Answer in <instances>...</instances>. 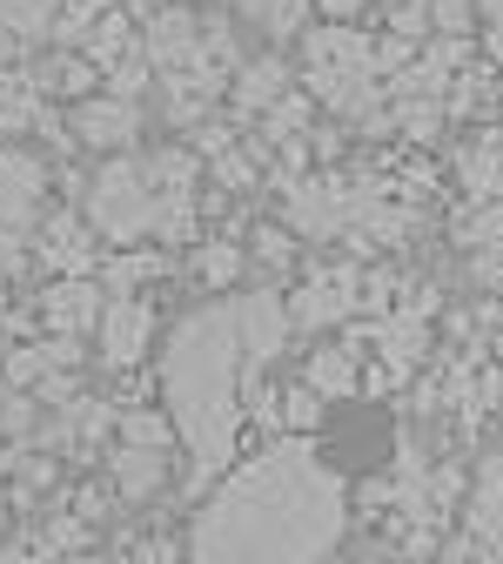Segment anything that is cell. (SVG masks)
<instances>
[{"mask_svg": "<svg viewBox=\"0 0 503 564\" xmlns=\"http://www.w3.org/2000/svg\"><path fill=\"white\" fill-rule=\"evenodd\" d=\"M342 538V484L309 437L242 464L195 518L188 564H322Z\"/></svg>", "mask_w": 503, "mask_h": 564, "instance_id": "obj_1", "label": "cell"}, {"mask_svg": "<svg viewBox=\"0 0 503 564\" xmlns=\"http://www.w3.org/2000/svg\"><path fill=\"white\" fill-rule=\"evenodd\" d=\"M168 403H175V431L188 444V490L208 477H222L236 464L242 437V336H236V303H208L182 316L168 336V364H162Z\"/></svg>", "mask_w": 503, "mask_h": 564, "instance_id": "obj_2", "label": "cell"}, {"mask_svg": "<svg viewBox=\"0 0 503 564\" xmlns=\"http://www.w3.org/2000/svg\"><path fill=\"white\" fill-rule=\"evenodd\" d=\"M155 216H162V188L149 182V162L114 155L88 188V229L108 242H141V236H155Z\"/></svg>", "mask_w": 503, "mask_h": 564, "instance_id": "obj_3", "label": "cell"}, {"mask_svg": "<svg viewBox=\"0 0 503 564\" xmlns=\"http://www.w3.org/2000/svg\"><path fill=\"white\" fill-rule=\"evenodd\" d=\"M356 310H363V269L336 262V269H316L289 296V329H329V323H349Z\"/></svg>", "mask_w": 503, "mask_h": 564, "instance_id": "obj_4", "label": "cell"}, {"mask_svg": "<svg viewBox=\"0 0 503 564\" xmlns=\"http://www.w3.org/2000/svg\"><path fill=\"white\" fill-rule=\"evenodd\" d=\"M236 336H242V370H269L289 343V303L275 290H255L236 303Z\"/></svg>", "mask_w": 503, "mask_h": 564, "instance_id": "obj_5", "label": "cell"}, {"mask_svg": "<svg viewBox=\"0 0 503 564\" xmlns=\"http://www.w3.org/2000/svg\"><path fill=\"white\" fill-rule=\"evenodd\" d=\"M141 47H149V61H155L162 82H168V75H195V67L208 61V54H201V21H195L188 8H162V14L149 21V34H141Z\"/></svg>", "mask_w": 503, "mask_h": 564, "instance_id": "obj_6", "label": "cell"}, {"mask_svg": "<svg viewBox=\"0 0 503 564\" xmlns=\"http://www.w3.org/2000/svg\"><path fill=\"white\" fill-rule=\"evenodd\" d=\"M41 316H47L54 336H88V329H101V316H108L101 275H61L54 290L41 296Z\"/></svg>", "mask_w": 503, "mask_h": 564, "instance_id": "obj_7", "label": "cell"}, {"mask_svg": "<svg viewBox=\"0 0 503 564\" xmlns=\"http://www.w3.org/2000/svg\"><path fill=\"white\" fill-rule=\"evenodd\" d=\"M149 336H155V310L141 296H108V316H101V357L114 370H134L141 357H149Z\"/></svg>", "mask_w": 503, "mask_h": 564, "instance_id": "obj_8", "label": "cell"}, {"mask_svg": "<svg viewBox=\"0 0 503 564\" xmlns=\"http://www.w3.org/2000/svg\"><path fill=\"white\" fill-rule=\"evenodd\" d=\"M47 195V169L21 149H0V229H28Z\"/></svg>", "mask_w": 503, "mask_h": 564, "instance_id": "obj_9", "label": "cell"}, {"mask_svg": "<svg viewBox=\"0 0 503 564\" xmlns=\"http://www.w3.org/2000/svg\"><path fill=\"white\" fill-rule=\"evenodd\" d=\"M54 275H95L101 269V249H95V229L88 223H75V216H67V208H61V216H47L41 223V249H34Z\"/></svg>", "mask_w": 503, "mask_h": 564, "instance_id": "obj_10", "label": "cell"}, {"mask_svg": "<svg viewBox=\"0 0 503 564\" xmlns=\"http://www.w3.org/2000/svg\"><path fill=\"white\" fill-rule=\"evenodd\" d=\"M75 128L88 149H128V141H141V115H134V101H114V95H88V101H75Z\"/></svg>", "mask_w": 503, "mask_h": 564, "instance_id": "obj_11", "label": "cell"}, {"mask_svg": "<svg viewBox=\"0 0 503 564\" xmlns=\"http://www.w3.org/2000/svg\"><path fill=\"white\" fill-rule=\"evenodd\" d=\"M289 236H342V208H336V188L329 182H289Z\"/></svg>", "mask_w": 503, "mask_h": 564, "instance_id": "obj_12", "label": "cell"}, {"mask_svg": "<svg viewBox=\"0 0 503 564\" xmlns=\"http://www.w3.org/2000/svg\"><path fill=\"white\" fill-rule=\"evenodd\" d=\"M282 95H289V61L262 54L249 67H236V115H269Z\"/></svg>", "mask_w": 503, "mask_h": 564, "instance_id": "obj_13", "label": "cell"}, {"mask_svg": "<svg viewBox=\"0 0 503 564\" xmlns=\"http://www.w3.org/2000/svg\"><path fill=\"white\" fill-rule=\"evenodd\" d=\"M470 538L503 557V457H490V464L477 470V490H470Z\"/></svg>", "mask_w": 503, "mask_h": 564, "instance_id": "obj_14", "label": "cell"}, {"mask_svg": "<svg viewBox=\"0 0 503 564\" xmlns=\"http://www.w3.org/2000/svg\"><path fill=\"white\" fill-rule=\"evenodd\" d=\"M134 47H141V28H134V14H128V8H108V14L88 28V41H81L75 54H88V61L101 67V75H108V67H114V61H128Z\"/></svg>", "mask_w": 503, "mask_h": 564, "instance_id": "obj_15", "label": "cell"}, {"mask_svg": "<svg viewBox=\"0 0 503 564\" xmlns=\"http://www.w3.org/2000/svg\"><path fill=\"white\" fill-rule=\"evenodd\" d=\"M101 88V67L88 54H54L47 67H34V95H61V101H88Z\"/></svg>", "mask_w": 503, "mask_h": 564, "instance_id": "obj_16", "label": "cell"}, {"mask_svg": "<svg viewBox=\"0 0 503 564\" xmlns=\"http://www.w3.org/2000/svg\"><path fill=\"white\" fill-rule=\"evenodd\" d=\"M457 175H463V188L477 202H496V188H503V134H477L457 155Z\"/></svg>", "mask_w": 503, "mask_h": 564, "instance_id": "obj_17", "label": "cell"}, {"mask_svg": "<svg viewBox=\"0 0 503 564\" xmlns=\"http://www.w3.org/2000/svg\"><path fill=\"white\" fill-rule=\"evenodd\" d=\"M356 364H363V357H356L349 343H322L316 357H309V370H303V383H309L322 403H329V397H349V390H356Z\"/></svg>", "mask_w": 503, "mask_h": 564, "instance_id": "obj_18", "label": "cell"}, {"mask_svg": "<svg viewBox=\"0 0 503 564\" xmlns=\"http://www.w3.org/2000/svg\"><path fill=\"white\" fill-rule=\"evenodd\" d=\"M162 477H168V451H114V490L121 498H155L162 490Z\"/></svg>", "mask_w": 503, "mask_h": 564, "instance_id": "obj_19", "label": "cell"}, {"mask_svg": "<svg viewBox=\"0 0 503 564\" xmlns=\"http://www.w3.org/2000/svg\"><path fill=\"white\" fill-rule=\"evenodd\" d=\"M162 269H168V256H162V249H121L114 262H101V290L121 303V296H134V290H141V282H155Z\"/></svg>", "mask_w": 503, "mask_h": 564, "instance_id": "obj_20", "label": "cell"}, {"mask_svg": "<svg viewBox=\"0 0 503 564\" xmlns=\"http://www.w3.org/2000/svg\"><path fill=\"white\" fill-rule=\"evenodd\" d=\"M121 444L128 451H175V423L155 410H121Z\"/></svg>", "mask_w": 503, "mask_h": 564, "instance_id": "obj_21", "label": "cell"}, {"mask_svg": "<svg viewBox=\"0 0 503 564\" xmlns=\"http://www.w3.org/2000/svg\"><path fill=\"white\" fill-rule=\"evenodd\" d=\"M54 21H61V0H0V28L8 34H54Z\"/></svg>", "mask_w": 503, "mask_h": 564, "instance_id": "obj_22", "label": "cell"}, {"mask_svg": "<svg viewBox=\"0 0 503 564\" xmlns=\"http://www.w3.org/2000/svg\"><path fill=\"white\" fill-rule=\"evenodd\" d=\"M309 121H316V101L289 88V95H282V101H275V108L262 115V141H289V134H303Z\"/></svg>", "mask_w": 503, "mask_h": 564, "instance_id": "obj_23", "label": "cell"}, {"mask_svg": "<svg viewBox=\"0 0 503 564\" xmlns=\"http://www.w3.org/2000/svg\"><path fill=\"white\" fill-rule=\"evenodd\" d=\"M390 121H396V134H409V141H429L444 128V101L437 95H416V101H390Z\"/></svg>", "mask_w": 503, "mask_h": 564, "instance_id": "obj_24", "label": "cell"}, {"mask_svg": "<svg viewBox=\"0 0 503 564\" xmlns=\"http://www.w3.org/2000/svg\"><path fill=\"white\" fill-rule=\"evenodd\" d=\"M41 377H54V364H47L41 343L8 349V357H0V383H8V390H41Z\"/></svg>", "mask_w": 503, "mask_h": 564, "instance_id": "obj_25", "label": "cell"}, {"mask_svg": "<svg viewBox=\"0 0 503 564\" xmlns=\"http://www.w3.org/2000/svg\"><path fill=\"white\" fill-rule=\"evenodd\" d=\"M195 275L208 282V290H229V282L242 275V249H236V242H201V256H195Z\"/></svg>", "mask_w": 503, "mask_h": 564, "instance_id": "obj_26", "label": "cell"}, {"mask_svg": "<svg viewBox=\"0 0 503 564\" xmlns=\"http://www.w3.org/2000/svg\"><path fill=\"white\" fill-rule=\"evenodd\" d=\"M149 75H155V61H149V47H134L128 61H114V67H108L101 82H108V95H114V101H134L141 88H149Z\"/></svg>", "mask_w": 503, "mask_h": 564, "instance_id": "obj_27", "label": "cell"}, {"mask_svg": "<svg viewBox=\"0 0 503 564\" xmlns=\"http://www.w3.org/2000/svg\"><path fill=\"white\" fill-rule=\"evenodd\" d=\"M322 423V397L309 390V383H296V390H282V431H296V437H309Z\"/></svg>", "mask_w": 503, "mask_h": 564, "instance_id": "obj_28", "label": "cell"}, {"mask_svg": "<svg viewBox=\"0 0 503 564\" xmlns=\"http://www.w3.org/2000/svg\"><path fill=\"white\" fill-rule=\"evenodd\" d=\"M457 242L463 249H483V242H503V202H477L470 216L457 223Z\"/></svg>", "mask_w": 503, "mask_h": 564, "instance_id": "obj_29", "label": "cell"}, {"mask_svg": "<svg viewBox=\"0 0 503 564\" xmlns=\"http://www.w3.org/2000/svg\"><path fill=\"white\" fill-rule=\"evenodd\" d=\"M309 8H316V0H262V14H255V21H262L275 41H289V34H303Z\"/></svg>", "mask_w": 503, "mask_h": 564, "instance_id": "obj_30", "label": "cell"}, {"mask_svg": "<svg viewBox=\"0 0 503 564\" xmlns=\"http://www.w3.org/2000/svg\"><path fill=\"white\" fill-rule=\"evenodd\" d=\"M249 242H255V256H262L269 269H289V262H296V236H289V229H275V223H262Z\"/></svg>", "mask_w": 503, "mask_h": 564, "instance_id": "obj_31", "label": "cell"}, {"mask_svg": "<svg viewBox=\"0 0 503 564\" xmlns=\"http://www.w3.org/2000/svg\"><path fill=\"white\" fill-rule=\"evenodd\" d=\"M470 21H477V8H470V0H429V28H437V34L463 41V34H470Z\"/></svg>", "mask_w": 503, "mask_h": 564, "instance_id": "obj_32", "label": "cell"}, {"mask_svg": "<svg viewBox=\"0 0 503 564\" xmlns=\"http://www.w3.org/2000/svg\"><path fill=\"white\" fill-rule=\"evenodd\" d=\"M188 134H195V155H201V162H222V155L236 149V128H229V121H201V128H188Z\"/></svg>", "mask_w": 503, "mask_h": 564, "instance_id": "obj_33", "label": "cell"}, {"mask_svg": "<svg viewBox=\"0 0 503 564\" xmlns=\"http://www.w3.org/2000/svg\"><path fill=\"white\" fill-rule=\"evenodd\" d=\"M215 175H222V188H255V155L249 149H229L222 162H215Z\"/></svg>", "mask_w": 503, "mask_h": 564, "instance_id": "obj_34", "label": "cell"}, {"mask_svg": "<svg viewBox=\"0 0 503 564\" xmlns=\"http://www.w3.org/2000/svg\"><path fill=\"white\" fill-rule=\"evenodd\" d=\"M390 296H396V269H370V275H363V310H370V316H383V310H390Z\"/></svg>", "mask_w": 503, "mask_h": 564, "instance_id": "obj_35", "label": "cell"}, {"mask_svg": "<svg viewBox=\"0 0 503 564\" xmlns=\"http://www.w3.org/2000/svg\"><path fill=\"white\" fill-rule=\"evenodd\" d=\"M134 564H182V544L175 538H149V544L134 551Z\"/></svg>", "mask_w": 503, "mask_h": 564, "instance_id": "obj_36", "label": "cell"}, {"mask_svg": "<svg viewBox=\"0 0 503 564\" xmlns=\"http://www.w3.org/2000/svg\"><path fill=\"white\" fill-rule=\"evenodd\" d=\"M41 403H75V377H67V370L41 377Z\"/></svg>", "mask_w": 503, "mask_h": 564, "instance_id": "obj_37", "label": "cell"}, {"mask_svg": "<svg viewBox=\"0 0 503 564\" xmlns=\"http://www.w3.org/2000/svg\"><path fill=\"white\" fill-rule=\"evenodd\" d=\"M356 498H363L370 511H383V505H396V484H390V477H370L363 490H356Z\"/></svg>", "mask_w": 503, "mask_h": 564, "instance_id": "obj_38", "label": "cell"}, {"mask_svg": "<svg viewBox=\"0 0 503 564\" xmlns=\"http://www.w3.org/2000/svg\"><path fill=\"white\" fill-rule=\"evenodd\" d=\"M483 8H490V28H483V47L503 61V0H483Z\"/></svg>", "mask_w": 503, "mask_h": 564, "instance_id": "obj_39", "label": "cell"}, {"mask_svg": "<svg viewBox=\"0 0 503 564\" xmlns=\"http://www.w3.org/2000/svg\"><path fill=\"white\" fill-rule=\"evenodd\" d=\"M0 564H54V557H41V544H34V538H21V544L0 551Z\"/></svg>", "mask_w": 503, "mask_h": 564, "instance_id": "obj_40", "label": "cell"}, {"mask_svg": "<svg viewBox=\"0 0 503 564\" xmlns=\"http://www.w3.org/2000/svg\"><path fill=\"white\" fill-rule=\"evenodd\" d=\"M316 8H322V14H329V21H336V28H342V21H349V14H363V0H316Z\"/></svg>", "mask_w": 503, "mask_h": 564, "instance_id": "obj_41", "label": "cell"}, {"mask_svg": "<svg viewBox=\"0 0 503 564\" xmlns=\"http://www.w3.org/2000/svg\"><path fill=\"white\" fill-rule=\"evenodd\" d=\"M14 54H21V34H8V28H0V67H8Z\"/></svg>", "mask_w": 503, "mask_h": 564, "instance_id": "obj_42", "label": "cell"}, {"mask_svg": "<svg viewBox=\"0 0 503 564\" xmlns=\"http://www.w3.org/2000/svg\"><path fill=\"white\" fill-rule=\"evenodd\" d=\"M229 8H242V14H262V0H229Z\"/></svg>", "mask_w": 503, "mask_h": 564, "instance_id": "obj_43", "label": "cell"}, {"mask_svg": "<svg viewBox=\"0 0 503 564\" xmlns=\"http://www.w3.org/2000/svg\"><path fill=\"white\" fill-rule=\"evenodd\" d=\"M0 316H8V275H0Z\"/></svg>", "mask_w": 503, "mask_h": 564, "instance_id": "obj_44", "label": "cell"}, {"mask_svg": "<svg viewBox=\"0 0 503 564\" xmlns=\"http://www.w3.org/2000/svg\"><path fill=\"white\" fill-rule=\"evenodd\" d=\"M496 357H503V336H496Z\"/></svg>", "mask_w": 503, "mask_h": 564, "instance_id": "obj_45", "label": "cell"}]
</instances>
